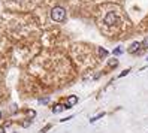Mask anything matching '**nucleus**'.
Instances as JSON below:
<instances>
[{"label":"nucleus","instance_id":"obj_12","mask_svg":"<svg viewBox=\"0 0 148 133\" xmlns=\"http://www.w3.org/2000/svg\"><path fill=\"white\" fill-rule=\"evenodd\" d=\"M73 118V115H71V117H66V118H62V121H69V120H72Z\"/></svg>","mask_w":148,"mask_h":133},{"label":"nucleus","instance_id":"obj_3","mask_svg":"<svg viewBox=\"0 0 148 133\" xmlns=\"http://www.w3.org/2000/svg\"><path fill=\"white\" fill-rule=\"evenodd\" d=\"M115 21H117L115 14H112V12H111V14H108V15H106V18H105V23H106V24H109V25H111V24H114Z\"/></svg>","mask_w":148,"mask_h":133},{"label":"nucleus","instance_id":"obj_10","mask_svg":"<svg viewBox=\"0 0 148 133\" xmlns=\"http://www.w3.org/2000/svg\"><path fill=\"white\" fill-rule=\"evenodd\" d=\"M121 52H123V49H121V48H115V49H114V54H115V56L121 54Z\"/></svg>","mask_w":148,"mask_h":133},{"label":"nucleus","instance_id":"obj_15","mask_svg":"<svg viewBox=\"0 0 148 133\" xmlns=\"http://www.w3.org/2000/svg\"><path fill=\"white\" fill-rule=\"evenodd\" d=\"M147 60H148V58H147Z\"/></svg>","mask_w":148,"mask_h":133},{"label":"nucleus","instance_id":"obj_2","mask_svg":"<svg viewBox=\"0 0 148 133\" xmlns=\"http://www.w3.org/2000/svg\"><path fill=\"white\" fill-rule=\"evenodd\" d=\"M141 47H142V43H141V42H133L132 45L127 48V52H129V54H136V52L141 49Z\"/></svg>","mask_w":148,"mask_h":133},{"label":"nucleus","instance_id":"obj_6","mask_svg":"<svg viewBox=\"0 0 148 133\" xmlns=\"http://www.w3.org/2000/svg\"><path fill=\"white\" fill-rule=\"evenodd\" d=\"M97 52H99V56H100L102 58L108 56V51H106L105 48H102V47H99V48H97Z\"/></svg>","mask_w":148,"mask_h":133},{"label":"nucleus","instance_id":"obj_7","mask_svg":"<svg viewBox=\"0 0 148 133\" xmlns=\"http://www.w3.org/2000/svg\"><path fill=\"white\" fill-rule=\"evenodd\" d=\"M117 64H118V60H117V58H114V60H109V61H108V66H111V67H115Z\"/></svg>","mask_w":148,"mask_h":133},{"label":"nucleus","instance_id":"obj_9","mask_svg":"<svg viewBox=\"0 0 148 133\" xmlns=\"http://www.w3.org/2000/svg\"><path fill=\"white\" fill-rule=\"evenodd\" d=\"M129 72H130V69H126V70H123V72L120 73V78H123V76H126V75H127Z\"/></svg>","mask_w":148,"mask_h":133},{"label":"nucleus","instance_id":"obj_8","mask_svg":"<svg viewBox=\"0 0 148 133\" xmlns=\"http://www.w3.org/2000/svg\"><path fill=\"white\" fill-rule=\"evenodd\" d=\"M103 115H105V112H100L99 115H96L94 118H91V120H90V123H94V121H97L99 118H102V117H103Z\"/></svg>","mask_w":148,"mask_h":133},{"label":"nucleus","instance_id":"obj_11","mask_svg":"<svg viewBox=\"0 0 148 133\" xmlns=\"http://www.w3.org/2000/svg\"><path fill=\"white\" fill-rule=\"evenodd\" d=\"M142 45H144V47H145V48L148 49V38H147V39H145V40L142 42Z\"/></svg>","mask_w":148,"mask_h":133},{"label":"nucleus","instance_id":"obj_4","mask_svg":"<svg viewBox=\"0 0 148 133\" xmlns=\"http://www.w3.org/2000/svg\"><path fill=\"white\" fill-rule=\"evenodd\" d=\"M76 102H78V97H75V96H71V97L67 99V103H66V109H67V108H72V106H73Z\"/></svg>","mask_w":148,"mask_h":133},{"label":"nucleus","instance_id":"obj_14","mask_svg":"<svg viewBox=\"0 0 148 133\" xmlns=\"http://www.w3.org/2000/svg\"><path fill=\"white\" fill-rule=\"evenodd\" d=\"M0 118H2V112H0Z\"/></svg>","mask_w":148,"mask_h":133},{"label":"nucleus","instance_id":"obj_13","mask_svg":"<svg viewBox=\"0 0 148 133\" xmlns=\"http://www.w3.org/2000/svg\"><path fill=\"white\" fill-rule=\"evenodd\" d=\"M0 133H5V129H0Z\"/></svg>","mask_w":148,"mask_h":133},{"label":"nucleus","instance_id":"obj_1","mask_svg":"<svg viewBox=\"0 0 148 133\" xmlns=\"http://www.w3.org/2000/svg\"><path fill=\"white\" fill-rule=\"evenodd\" d=\"M51 18H53L54 21H63L66 18L64 8H54V9L51 11Z\"/></svg>","mask_w":148,"mask_h":133},{"label":"nucleus","instance_id":"obj_5","mask_svg":"<svg viewBox=\"0 0 148 133\" xmlns=\"http://www.w3.org/2000/svg\"><path fill=\"white\" fill-rule=\"evenodd\" d=\"M64 109H66V105H56L54 108H53V112L54 114H58V112H62Z\"/></svg>","mask_w":148,"mask_h":133}]
</instances>
